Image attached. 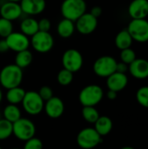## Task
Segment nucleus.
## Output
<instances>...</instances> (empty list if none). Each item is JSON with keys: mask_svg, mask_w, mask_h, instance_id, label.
<instances>
[{"mask_svg": "<svg viewBox=\"0 0 148 149\" xmlns=\"http://www.w3.org/2000/svg\"><path fill=\"white\" fill-rule=\"evenodd\" d=\"M23 76V69L15 64L5 65L0 71V85L7 90L20 86Z\"/></svg>", "mask_w": 148, "mask_h": 149, "instance_id": "1", "label": "nucleus"}, {"mask_svg": "<svg viewBox=\"0 0 148 149\" xmlns=\"http://www.w3.org/2000/svg\"><path fill=\"white\" fill-rule=\"evenodd\" d=\"M60 10L64 18L75 22L86 12V3L85 0H64Z\"/></svg>", "mask_w": 148, "mask_h": 149, "instance_id": "2", "label": "nucleus"}, {"mask_svg": "<svg viewBox=\"0 0 148 149\" xmlns=\"http://www.w3.org/2000/svg\"><path fill=\"white\" fill-rule=\"evenodd\" d=\"M104 97L103 89L98 85H88L79 93V100L83 107H95Z\"/></svg>", "mask_w": 148, "mask_h": 149, "instance_id": "3", "label": "nucleus"}, {"mask_svg": "<svg viewBox=\"0 0 148 149\" xmlns=\"http://www.w3.org/2000/svg\"><path fill=\"white\" fill-rule=\"evenodd\" d=\"M102 142L100 136L94 127H85L77 135V144L82 149H92Z\"/></svg>", "mask_w": 148, "mask_h": 149, "instance_id": "4", "label": "nucleus"}, {"mask_svg": "<svg viewBox=\"0 0 148 149\" xmlns=\"http://www.w3.org/2000/svg\"><path fill=\"white\" fill-rule=\"evenodd\" d=\"M13 134L20 141H26L36 134V126L27 118H20L13 123Z\"/></svg>", "mask_w": 148, "mask_h": 149, "instance_id": "5", "label": "nucleus"}, {"mask_svg": "<svg viewBox=\"0 0 148 149\" xmlns=\"http://www.w3.org/2000/svg\"><path fill=\"white\" fill-rule=\"evenodd\" d=\"M31 38L30 42L32 48L39 53L50 52L54 45V38L49 31H38Z\"/></svg>", "mask_w": 148, "mask_h": 149, "instance_id": "6", "label": "nucleus"}, {"mask_svg": "<svg viewBox=\"0 0 148 149\" xmlns=\"http://www.w3.org/2000/svg\"><path fill=\"white\" fill-rule=\"evenodd\" d=\"M24 111L30 115H38L44 110V101L39 96L38 92L29 91L25 93V95L22 101Z\"/></svg>", "mask_w": 148, "mask_h": 149, "instance_id": "7", "label": "nucleus"}, {"mask_svg": "<svg viewBox=\"0 0 148 149\" xmlns=\"http://www.w3.org/2000/svg\"><path fill=\"white\" fill-rule=\"evenodd\" d=\"M117 61L112 56H101L93 64L94 73L100 78H107L116 72Z\"/></svg>", "mask_w": 148, "mask_h": 149, "instance_id": "8", "label": "nucleus"}, {"mask_svg": "<svg viewBox=\"0 0 148 149\" xmlns=\"http://www.w3.org/2000/svg\"><path fill=\"white\" fill-rule=\"evenodd\" d=\"M133 41L146 43L148 41V21L143 19H132L127 29Z\"/></svg>", "mask_w": 148, "mask_h": 149, "instance_id": "9", "label": "nucleus"}, {"mask_svg": "<svg viewBox=\"0 0 148 149\" xmlns=\"http://www.w3.org/2000/svg\"><path fill=\"white\" fill-rule=\"evenodd\" d=\"M83 56L76 49L66 50L62 56L63 67L72 72H79L83 66Z\"/></svg>", "mask_w": 148, "mask_h": 149, "instance_id": "10", "label": "nucleus"}, {"mask_svg": "<svg viewBox=\"0 0 148 149\" xmlns=\"http://www.w3.org/2000/svg\"><path fill=\"white\" fill-rule=\"evenodd\" d=\"M9 50L15 52H18L24 50H27L31 45L29 37L22 33L21 31H13L7 38H5Z\"/></svg>", "mask_w": 148, "mask_h": 149, "instance_id": "11", "label": "nucleus"}, {"mask_svg": "<svg viewBox=\"0 0 148 149\" xmlns=\"http://www.w3.org/2000/svg\"><path fill=\"white\" fill-rule=\"evenodd\" d=\"M98 26V18L93 17L90 12L84 13L75 21V29L83 35L92 33Z\"/></svg>", "mask_w": 148, "mask_h": 149, "instance_id": "12", "label": "nucleus"}, {"mask_svg": "<svg viewBox=\"0 0 148 149\" xmlns=\"http://www.w3.org/2000/svg\"><path fill=\"white\" fill-rule=\"evenodd\" d=\"M23 14L21 6L19 3L7 1L1 4L0 6V16L10 21H14L18 19Z\"/></svg>", "mask_w": 148, "mask_h": 149, "instance_id": "13", "label": "nucleus"}, {"mask_svg": "<svg viewBox=\"0 0 148 149\" xmlns=\"http://www.w3.org/2000/svg\"><path fill=\"white\" fill-rule=\"evenodd\" d=\"M44 109L49 118L58 119L61 117L65 112V104L60 98L53 96L45 101Z\"/></svg>", "mask_w": 148, "mask_h": 149, "instance_id": "14", "label": "nucleus"}, {"mask_svg": "<svg viewBox=\"0 0 148 149\" xmlns=\"http://www.w3.org/2000/svg\"><path fill=\"white\" fill-rule=\"evenodd\" d=\"M23 13L28 16H36L42 13L45 7V0H21L19 2Z\"/></svg>", "mask_w": 148, "mask_h": 149, "instance_id": "15", "label": "nucleus"}, {"mask_svg": "<svg viewBox=\"0 0 148 149\" xmlns=\"http://www.w3.org/2000/svg\"><path fill=\"white\" fill-rule=\"evenodd\" d=\"M132 19H143L148 17V0H133L128 6Z\"/></svg>", "mask_w": 148, "mask_h": 149, "instance_id": "16", "label": "nucleus"}, {"mask_svg": "<svg viewBox=\"0 0 148 149\" xmlns=\"http://www.w3.org/2000/svg\"><path fill=\"white\" fill-rule=\"evenodd\" d=\"M128 84V78L126 73L115 72L106 78V86L108 90L114 92H120L126 88Z\"/></svg>", "mask_w": 148, "mask_h": 149, "instance_id": "17", "label": "nucleus"}, {"mask_svg": "<svg viewBox=\"0 0 148 149\" xmlns=\"http://www.w3.org/2000/svg\"><path fill=\"white\" fill-rule=\"evenodd\" d=\"M131 75L138 79L148 78V61L144 58H136L128 65Z\"/></svg>", "mask_w": 148, "mask_h": 149, "instance_id": "18", "label": "nucleus"}, {"mask_svg": "<svg viewBox=\"0 0 148 149\" xmlns=\"http://www.w3.org/2000/svg\"><path fill=\"white\" fill-rule=\"evenodd\" d=\"M113 121L107 116H99L94 123V129L100 136H106L113 129Z\"/></svg>", "mask_w": 148, "mask_h": 149, "instance_id": "19", "label": "nucleus"}, {"mask_svg": "<svg viewBox=\"0 0 148 149\" xmlns=\"http://www.w3.org/2000/svg\"><path fill=\"white\" fill-rule=\"evenodd\" d=\"M74 31H75V22L66 18H63L62 20H60L57 27L58 34L59 35V37L63 38H68L72 37L74 33Z\"/></svg>", "mask_w": 148, "mask_h": 149, "instance_id": "20", "label": "nucleus"}, {"mask_svg": "<svg viewBox=\"0 0 148 149\" xmlns=\"http://www.w3.org/2000/svg\"><path fill=\"white\" fill-rule=\"evenodd\" d=\"M20 31L27 37L33 36L36 32L38 31V20L31 17L24 18L20 23Z\"/></svg>", "mask_w": 148, "mask_h": 149, "instance_id": "21", "label": "nucleus"}, {"mask_svg": "<svg viewBox=\"0 0 148 149\" xmlns=\"http://www.w3.org/2000/svg\"><path fill=\"white\" fill-rule=\"evenodd\" d=\"M133 39L126 29L120 31L116 35L115 45H116L117 48L120 49V51L126 49V48H130L133 45Z\"/></svg>", "mask_w": 148, "mask_h": 149, "instance_id": "22", "label": "nucleus"}, {"mask_svg": "<svg viewBox=\"0 0 148 149\" xmlns=\"http://www.w3.org/2000/svg\"><path fill=\"white\" fill-rule=\"evenodd\" d=\"M25 93L26 92L24 91V89H23L20 86L8 89L6 93V100L9 102V104L17 105L19 103H22Z\"/></svg>", "mask_w": 148, "mask_h": 149, "instance_id": "23", "label": "nucleus"}, {"mask_svg": "<svg viewBox=\"0 0 148 149\" xmlns=\"http://www.w3.org/2000/svg\"><path fill=\"white\" fill-rule=\"evenodd\" d=\"M32 59V53L28 49L24 50L17 52V55L15 56V65L20 67L21 69H24L31 64Z\"/></svg>", "mask_w": 148, "mask_h": 149, "instance_id": "24", "label": "nucleus"}, {"mask_svg": "<svg viewBox=\"0 0 148 149\" xmlns=\"http://www.w3.org/2000/svg\"><path fill=\"white\" fill-rule=\"evenodd\" d=\"M3 119L9 120L11 123H14L21 118V111L17 105L9 104L4 107L3 111Z\"/></svg>", "mask_w": 148, "mask_h": 149, "instance_id": "25", "label": "nucleus"}, {"mask_svg": "<svg viewBox=\"0 0 148 149\" xmlns=\"http://www.w3.org/2000/svg\"><path fill=\"white\" fill-rule=\"evenodd\" d=\"M81 114L83 119L90 124H94L100 116L95 107H83Z\"/></svg>", "mask_w": 148, "mask_h": 149, "instance_id": "26", "label": "nucleus"}, {"mask_svg": "<svg viewBox=\"0 0 148 149\" xmlns=\"http://www.w3.org/2000/svg\"><path fill=\"white\" fill-rule=\"evenodd\" d=\"M13 134V123L5 119H0V141H4Z\"/></svg>", "mask_w": 148, "mask_h": 149, "instance_id": "27", "label": "nucleus"}, {"mask_svg": "<svg viewBox=\"0 0 148 149\" xmlns=\"http://www.w3.org/2000/svg\"><path fill=\"white\" fill-rule=\"evenodd\" d=\"M57 80L58 84L63 86H69L73 80V72L63 68L58 72L57 76Z\"/></svg>", "mask_w": 148, "mask_h": 149, "instance_id": "28", "label": "nucleus"}, {"mask_svg": "<svg viewBox=\"0 0 148 149\" xmlns=\"http://www.w3.org/2000/svg\"><path fill=\"white\" fill-rule=\"evenodd\" d=\"M11 32H13L12 22L3 17H0V37L5 38Z\"/></svg>", "mask_w": 148, "mask_h": 149, "instance_id": "29", "label": "nucleus"}, {"mask_svg": "<svg viewBox=\"0 0 148 149\" xmlns=\"http://www.w3.org/2000/svg\"><path fill=\"white\" fill-rule=\"evenodd\" d=\"M136 58H137L136 53H135V52L133 49H131V47L124 49V50H121V52H120L121 62H124V63H126V64H127L129 65Z\"/></svg>", "mask_w": 148, "mask_h": 149, "instance_id": "30", "label": "nucleus"}, {"mask_svg": "<svg viewBox=\"0 0 148 149\" xmlns=\"http://www.w3.org/2000/svg\"><path fill=\"white\" fill-rule=\"evenodd\" d=\"M136 99L140 106L148 108V86H142L137 91Z\"/></svg>", "mask_w": 148, "mask_h": 149, "instance_id": "31", "label": "nucleus"}, {"mask_svg": "<svg viewBox=\"0 0 148 149\" xmlns=\"http://www.w3.org/2000/svg\"><path fill=\"white\" fill-rule=\"evenodd\" d=\"M23 149H43V142L35 136L25 141Z\"/></svg>", "mask_w": 148, "mask_h": 149, "instance_id": "32", "label": "nucleus"}, {"mask_svg": "<svg viewBox=\"0 0 148 149\" xmlns=\"http://www.w3.org/2000/svg\"><path fill=\"white\" fill-rule=\"evenodd\" d=\"M39 96L42 98V100L45 102L47 101L48 100H50L51 98L53 97V92H52V89L48 86H42L39 91L38 92Z\"/></svg>", "mask_w": 148, "mask_h": 149, "instance_id": "33", "label": "nucleus"}, {"mask_svg": "<svg viewBox=\"0 0 148 149\" xmlns=\"http://www.w3.org/2000/svg\"><path fill=\"white\" fill-rule=\"evenodd\" d=\"M38 31H49L51 26V21L48 18H41L39 21H38Z\"/></svg>", "mask_w": 148, "mask_h": 149, "instance_id": "34", "label": "nucleus"}, {"mask_svg": "<svg viewBox=\"0 0 148 149\" xmlns=\"http://www.w3.org/2000/svg\"><path fill=\"white\" fill-rule=\"evenodd\" d=\"M128 71V65L124 63V62H118L117 66H116V72H121V73H126Z\"/></svg>", "mask_w": 148, "mask_h": 149, "instance_id": "35", "label": "nucleus"}, {"mask_svg": "<svg viewBox=\"0 0 148 149\" xmlns=\"http://www.w3.org/2000/svg\"><path fill=\"white\" fill-rule=\"evenodd\" d=\"M90 13H91L93 17H95L98 18V17H100L101 14H102V8H101L100 6H94V7L92 8Z\"/></svg>", "mask_w": 148, "mask_h": 149, "instance_id": "36", "label": "nucleus"}, {"mask_svg": "<svg viewBox=\"0 0 148 149\" xmlns=\"http://www.w3.org/2000/svg\"><path fill=\"white\" fill-rule=\"evenodd\" d=\"M7 51H9V47H8L5 38L0 39V53L6 52Z\"/></svg>", "mask_w": 148, "mask_h": 149, "instance_id": "37", "label": "nucleus"}, {"mask_svg": "<svg viewBox=\"0 0 148 149\" xmlns=\"http://www.w3.org/2000/svg\"><path fill=\"white\" fill-rule=\"evenodd\" d=\"M118 93L117 92H114V91H112V90H108L107 93H106V96L109 100H114L116 98H117V94Z\"/></svg>", "mask_w": 148, "mask_h": 149, "instance_id": "38", "label": "nucleus"}, {"mask_svg": "<svg viewBox=\"0 0 148 149\" xmlns=\"http://www.w3.org/2000/svg\"><path fill=\"white\" fill-rule=\"evenodd\" d=\"M2 100H3V92H2V90H1V88H0V103H1V101H2Z\"/></svg>", "mask_w": 148, "mask_h": 149, "instance_id": "39", "label": "nucleus"}, {"mask_svg": "<svg viewBox=\"0 0 148 149\" xmlns=\"http://www.w3.org/2000/svg\"><path fill=\"white\" fill-rule=\"evenodd\" d=\"M121 149H134L133 148H132V147H124V148H122Z\"/></svg>", "mask_w": 148, "mask_h": 149, "instance_id": "40", "label": "nucleus"}, {"mask_svg": "<svg viewBox=\"0 0 148 149\" xmlns=\"http://www.w3.org/2000/svg\"><path fill=\"white\" fill-rule=\"evenodd\" d=\"M7 1H12V2H17V3H19L21 0H7Z\"/></svg>", "mask_w": 148, "mask_h": 149, "instance_id": "41", "label": "nucleus"}, {"mask_svg": "<svg viewBox=\"0 0 148 149\" xmlns=\"http://www.w3.org/2000/svg\"><path fill=\"white\" fill-rule=\"evenodd\" d=\"M12 149H20V148H12Z\"/></svg>", "mask_w": 148, "mask_h": 149, "instance_id": "42", "label": "nucleus"}, {"mask_svg": "<svg viewBox=\"0 0 148 149\" xmlns=\"http://www.w3.org/2000/svg\"><path fill=\"white\" fill-rule=\"evenodd\" d=\"M0 149H3V148H1V147H0Z\"/></svg>", "mask_w": 148, "mask_h": 149, "instance_id": "43", "label": "nucleus"}, {"mask_svg": "<svg viewBox=\"0 0 148 149\" xmlns=\"http://www.w3.org/2000/svg\"><path fill=\"white\" fill-rule=\"evenodd\" d=\"M0 119H1V116H0Z\"/></svg>", "mask_w": 148, "mask_h": 149, "instance_id": "44", "label": "nucleus"}]
</instances>
